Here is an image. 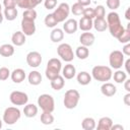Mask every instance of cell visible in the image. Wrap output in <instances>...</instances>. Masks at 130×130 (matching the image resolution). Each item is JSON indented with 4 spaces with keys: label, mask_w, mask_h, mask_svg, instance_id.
I'll use <instances>...</instances> for the list:
<instances>
[{
    "label": "cell",
    "mask_w": 130,
    "mask_h": 130,
    "mask_svg": "<svg viewBox=\"0 0 130 130\" xmlns=\"http://www.w3.org/2000/svg\"><path fill=\"white\" fill-rule=\"evenodd\" d=\"M95 41V38H94V35L91 34V32H88V31H84L80 35L79 37V42L82 46H85V47H90L93 45Z\"/></svg>",
    "instance_id": "obj_14"
},
{
    "label": "cell",
    "mask_w": 130,
    "mask_h": 130,
    "mask_svg": "<svg viewBox=\"0 0 130 130\" xmlns=\"http://www.w3.org/2000/svg\"><path fill=\"white\" fill-rule=\"evenodd\" d=\"M112 75H113V72L111 67L109 66L96 65L91 70V77L96 81H101V82L109 81L112 78Z\"/></svg>",
    "instance_id": "obj_2"
},
{
    "label": "cell",
    "mask_w": 130,
    "mask_h": 130,
    "mask_svg": "<svg viewBox=\"0 0 130 130\" xmlns=\"http://www.w3.org/2000/svg\"><path fill=\"white\" fill-rule=\"evenodd\" d=\"M107 24H108V28L110 30V34L112 37L114 38H118L125 29V27L122 25L120 16L117 12L112 11L108 14L107 16Z\"/></svg>",
    "instance_id": "obj_1"
},
{
    "label": "cell",
    "mask_w": 130,
    "mask_h": 130,
    "mask_svg": "<svg viewBox=\"0 0 130 130\" xmlns=\"http://www.w3.org/2000/svg\"><path fill=\"white\" fill-rule=\"evenodd\" d=\"M124 87L127 92H130V79H126L124 81Z\"/></svg>",
    "instance_id": "obj_48"
},
{
    "label": "cell",
    "mask_w": 130,
    "mask_h": 130,
    "mask_svg": "<svg viewBox=\"0 0 130 130\" xmlns=\"http://www.w3.org/2000/svg\"><path fill=\"white\" fill-rule=\"evenodd\" d=\"M50 39L53 43H59L64 39V31L61 28H53V30L50 34Z\"/></svg>",
    "instance_id": "obj_25"
},
{
    "label": "cell",
    "mask_w": 130,
    "mask_h": 130,
    "mask_svg": "<svg viewBox=\"0 0 130 130\" xmlns=\"http://www.w3.org/2000/svg\"><path fill=\"white\" fill-rule=\"evenodd\" d=\"M1 8H2V6H1V3H0V12H1Z\"/></svg>",
    "instance_id": "obj_54"
},
{
    "label": "cell",
    "mask_w": 130,
    "mask_h": 130,
    "mask_svg": "<svg viewBox=\"0 0 130 130\" xmlns=\"http://www.w3.org/2000/svg\"><path fill=\"white\" fill-rule=\"evenodd\" d=\"M57 54L58 56L65 62H71L74 59V52L72 50V47L69 44L62 43L57 48Z\"/></svg>",
    "instance_id": "obj_7"
},
{
    "label": "cell",
    "mask_w": 130,
    "mask_h": 130,
    "mask_svg": "<svg viewBox=\"0 0 130 130\" xmlns=\"http://www.w3.org/2000/svg\"><path fill=\"white\" fill-rule=\"evenodd\" d=\"M112 77L114 78V81H116L117 83H123L127 79V73L123 70L117 69V71L114 73V75H112Z\"/></svg>",
    "instance_id": "obj_32"
},
{
    "label": "cell",
    "mask_w": 130,
    "mask_h": 130,
    "mask_svg": "<svg viewBox=\"0 0 130 130\" xmlns=\"http://www.w3.org/2000/svg\"><path fill=\"white\" fill-rule=\"evenodd\" d=\"M10 70L7 67H1L0 68V81H4L6 79H8V77L10 76Z\"/></svg>",
    "instance_id": "obj_38"
},
{
    "label": "cell",
    "mask_w": 130,
    "mask_h": 130,
    "mask_svg": "<svg viewBox=\"0 0 130 130\" xmlns=\"http://www.w3.org/2000/svg\"><path fill=\"white\" fill-rule=\"evenodd\" d=\"M9 100H10L11 104L14 106H24L28 102V95L23 91L14 90L10 93Z\"/></svg>",
    "instance_id": "obj_10"
},
{
    "label": "cell",
    "mask_w": 130,
    "mask_h": 130,
    "mask_svg": "<svg viewBox=\"0 0 130 130\" xmlns=\"http://www.w3.org/2000/svg\"><path fill=\"white\" fill-rule=\"evenodd\" d=\"M41 122L44 125H51L54 123V116L52 115L51 112L43 111V113L41 114Z\"/></svg>",
    "instance_id": "obj_30"
},
{
    "label": "cell",
    "mask_w": 130,
    "mask_h": 130,
    "mask_svg": "<svg viewBox=\"0 0 130 130\" xmlns=\"http://www.w3.org/2000/svg\"><path fill=\"white\" fill-rule=\"evenodd\" d=\"M129 64H130V59H127V60H126V62H125V69H126V73H130Z\"/></svg>",
    "instance_id": "obj_49"
},
{
    "label": "cell",
    "mask_w": 130,
    "mask_h": 130,
    "mask_svg": "<svg viewBox=\"0 0 130 130\" xmlns=\"http://www.w3.org/2000/svg\"><path fill=\"white\" fill-rule=\"evenodd\" d=\"M94 9V18H105L106 9L103 5H98Z\"/></svg>",
    "instance_id": "obj_37"
},
{
    "label": "cell",
    "mask_w": 130,
    "mask_h": 130,
    "mask_svg": "<svg viewBox=\"0 0 130 130\" xmlns=\"http://www.w3.org/2000/svg\"><path fill=\"white\" fill-rule=\"evenodd\" d=\"M78 59L80 60H84L86 59L88 56H89V50H88V47H85V46H79L76 48L75 50V54H74Z\"/></svg>",
    "instance_id": "obj_27"
},
{
    "label": "cell",
    "mask_w": 130,
    "mask_h": 130,
    "mask_svg": "<svg viewBox=\"0 0 130 130\" xmlns=\"http://www.w3.org/2000/svg\"><path fill=\"white\" fill-rule=\"evenodd\" d=\"M42 55L37 51H31L26 55V63L29 67L37 68L42 63Z\"/></svg>",
    "instance_id": "obj_11"
},
{
    "label": "cell",
    "mask_w": 130,
    "mask_h": 130,
    "mask_svg": "<svg viewBox=\"0 0 130 130\" xmlns=\"http://www.w3.org/2000/svg\"><path fill=\"white\" fill-rule=\"evenodd\" d=\"M95 126H96L95 121L91 117H86L81 122V127L83 130H93L95 128Z\"/></svg>",
    "instance_id": "obj_29"
},
{
    "label": "cell",
    "mask_w": 130,
    "mask_h": 130,
    "mask_svg": "<svg viewBox=\"0 0 130 130\" xmlns=\"http://www.w3.org/2000/svg\"><path fill=\"white\" fill-rule=\"evenodd\" d=\"M14 47L10 44H3L0 46V55L3 57H10L14 54Z\"/></svg>",
    "instance_id": "obj_28"
},
{
    "label": "cell",
    "mask_w": 130,
    "mask_h": 130,
    "mask_svg": "<svg viewBox=\"0 0 130 130\" xmlns=\"http://www.w3.org/2000/svg\"><path fill=\"white\" fill-rule=\"evenodd\" d=\"M76 78H77L78 83L81 85H87L91 82V75L86 71H80L77 74Z\"/></svg>",
    "instance_id": "obj_23"
},
{
    "label": "cell",
    "mask_w": 130,
    "mask_h": 130,
    "mask_svg": "<svg viewBox=\"0 0 130 130\" xmlns=\"http://www.w3.org/2000/svg\"><path fill=\"white\" fill-rule=\"evenodd\" d=\"M80 99V94L76 89H68L64 94L63 104L66 109H74L77 107Z\"/></svg>",
    "instance_id": "obj_4"
},
{
    "label": "cell",
    "mask_w": 130,
    "mask_h": 130,
    "mask_svg": "<svg viewBox=\"0 0 130 130\" xmlns=\"http://www.w3.org/2000/svg\"><path fill=\"white\" fill-rule=\"evenodd\" d=\"M77 29H78V21L74 18L67 19L63 24V30L68 35H72L76 32Z\"/></svg>",
    "instance_id": "obj_13"
},
{
    "label": "cell",
    "mask_w": 130,
    "mask_h": 130,
    "mask_svg": "<svg viewBox=\"0 0 130 130\" xmlns=\"http://www.w3.org/2000/svg\"><path fill=\"white\" fill-rule=\"evenodd\" d=\"M92 27H94L96 31H105L108 28L107 20L105 18H94V20L92 21Z\"/></svg>",
    "instance_id": "obj_22"
},
{
    "label": "cell",
    "mask_w": 130,
    "mask_h": 130,
    "mask_svg": "<svg viewBox=\"0 0 130 130\" xmlns=\"http://www.w3.org/2000/svg\"><path fill=\"white\" fill-rule=\"evenodd\" d=\"M38 106L45 112H53L55 110V101L51 94L43 93L38 98Z\"/></svg>",
    "instance_id": "obj_6"
},
{
    "label": "cell",
    "mask_w": 130,
    "mask_h": 130,
    "mask_svg": "<svg viewBox=\"0 0 130 130\" xmlns=\"http://www.w3.org/2000/svg\"><path fill=\"white\" fill-rule=\"evenodd\" d=\"M27 79H28L29 84H31V85H39L42 82V75H41V73L39 71L32 70V71H30L28 73Z\"/></svg>",
    "instance_id": "obj_20"
},
{
    "label": "cell",
    "mask_w": 130,
    "mask_h": 130,
    "mask_svg": "<svg viewBox=\"0 0 130 130\" xmlns=\"http://www.w3.org/2000/svg\"><path fill=\"white\" fill-rule=\"evenodd\" d=\"M16 5L19 8H23V9H29L30 8L29 0H16Z\"/></svg>",
    "instance_id": "obj_41"
},
{
    "label": "cell",
    "mask_w": 130,
    "mask_h": 130,
    "mask_svg": "<svg viewBox=\"0 0 130 130\" xmlns=\"http://www.w3.org/2000/svg\"><path fill=\"white\" fill-rule=\"evenodd\" d=\"M37 16H38V14H37V11L35 10V8L25 9L22 13V18L28 19V20H36Z\"/></svg>",
    "instance_id": "obj_35"
},
{
    "label": "cell",
    "mask_w": 130,
    "mask_h": 130,
    "mask_svg": "<svg viewBox=\"0 0 130 130\" xmlns=\"http://www.w3.org/2000/svg\"><path fill=\"white\" fill-rule=\"evenodd\" d=\"M78 28L83 31H89L92 28V19L82 16L78 21Z\"/></svg>",
    "instance_id": "obj_21"
},
{
    "label": "cell",
    "mask_w": 130,
    "mask_h": 130,
    "mask_svg": "<svg viewBox=\"0 0 130 130\" xmlns=\"http://www.w3.org/2000/svg\"><path fill=\"white\" fill-rule=\"evenodd\" d=\"M43 0H29V4H30V8H35L36 6H38Z\"/></svg>",
    "instance_id": "obj_46"
},
{
    "label": "cell",
    "mask_w": 130,
    "mask_h": 130,
    "mask_svg": "<svg viewBox=\"0 0 130 130\" xmlns=\"http://www.w3.org/2000/svg\"><path fill=\"white\" fill-rule=\"evenodd\" d=\"M82 16L87 17V18H90V19H93L94 18V9L93 8H90V7L84 8L83 9V12H82Z\"/></svg>",
    "instance_id": "obj_40"
},
{
    "label": "cell",
    "mask_w": 130,
    "mask_h": 130,
    "mask_svg": "<svg viewBox=\"0 0 130 130\" xmlns=\"http://www.w3.org/2000/svg\"><path fill=\"white\" fill-rule=\"evenodd\" d=\"M77 2H78L79 4H81L83 7H85V6H89L91 0H77Z\"/></svg>",
    "instance_id": "obj_47"
},
{
    "label": "cell",
    "mask_w": 130,
    "mask_h": 130,
    "mask_svg": "<svg viewBox=\"0 0 130 130\" xmlns=\"http://www.w3.org/2000/svg\"><path fill=\"white\" fill-rule=\"evenodd\" d=\"M25 37L26 36L22 31H20V30L15 31V32H13V35L11 37V42H12V44L14 46L20 47V46L24 45V43H25Z\"/></svg>",
    "instance_id": "obj_18"
},
{
    "label": "cell",
    "mask_w": 130,
    "mask_h": 130,
    "mask_svg": "<svg viewBox=\"0 0 130 130\" xmlns=\"http://www.w3.org/2000/svg\"><path fill=\"white\" fill-rule=\"evenodd\" d=\"M10 77L14 83H20L25 79V72L21 68H16L10 73Z\"/></svg>",
    "instance_id": "obj_17"
},
{
    "label": "cell",
    "mask_w": 130,
    "mask_h": 130,
    "mask_svg": "<svg viewBox=\"0 0 130 130\" xmlns=\"http://www.w3.org/2000/svg\"><path fill=\"white\" fill-rule=\"evenodd\" d=\"M3 18H4V15L0 12V23H2V21H3Z\"/></svg>",
    "instance_id": "obj_52"
},
{
    "label": "cell",
    "mask_w": 130,
    "mask_h": 130,
    "mask_svg": "<svg viewBox=\"0 0 130 130\" xmlns=\"http://www.w3.org/2000/svg\"><path fill=\"white\" fill-rule=\"evenodd\" d=\"M118 41L122 44H126V43H129L130 41V23H128V26L127 28L124 29V31L117 38Z\"/></svg>",
    "instance_id": "obj_33"
},
{
    "label": "cell",
    "mask_w": 130,
    "mask_h": 130,
    "mask_svg": "<svg viewBox=\"0 0 130 130\" xmlns=\"http://www.w3.org/2000/svg\"><path fill=\"white\" fill-rule=\"evenodd\" d=\"M122 53L124 54V56H130V44L129 43H126V45L123 47Z\"/></svg>",
    "instance_id": "obj_44"
},
{
    "label": "cell",
    "mask_w": 130,
    "mask_h": 130,
    "mask_svg": "<svg viewBox=\"0 0 130 130\" xmlns=\"http://www.w3.org/2000/svg\"><path fill=\"white\" fill-rule=\"evenodd\" d=\"M56 5H57V0H45V2H44V6L48 10L54 9L56 7Z\"/></svg>",
    "instance_id": "obj_42"
},
{
    "label": "cell",
    "mask_w": 130,
    "mask_h": 130,
    "mask_svg": "<svg viewBox=\"0 0 130 130\" xmlns=\"http://www.w3.org/2000/svg\"><path fill=\"white\" fill-rule=\"evenodd\" d=\"M21 31L25 36H32L36 32V24L35 20H28V19H21Z\"/></svg>",
    "instance_id": "obj_12"
},
{
    "label": "cell",
    "mask_w": 130,
    "mask_h": 130,
    "mask_svg": "<svg viewBox=\"0 0 130 130\" xmlns=\"http://www.w3.org/2000/svg\"><path fill=\"white\" fill-rule=\"evenodd\" d=\"M1 128H2V120L0 119V129H1Z\"/></svg>",
    "instance_id": "obj_53"
},
{
    "label": "cell",
    "mask_w": 130,
    "mask_h": 130,
    "mask_svg": "<svg viewBox=\"0 0 130 130\" xmlns=\"http://www.w3.org/2000/svg\"><path fill=\"white\" fill-rule=\"evenodd\" d=\"M111 129H113V130H116V129H120V130H123L124 129V127L122 126V125H119V124H117V125H112V128Z\"/></svg>",
    "instance_id": "obj_50"
},
{
    "label": "cell",
    "mask_w": 130,
    "mask_h": 130,
    "mask_svg": "<svg viewBox=\"0 0 130 130\" xmlns=\"http://www.w3.org/2000/svg\"><path fill=\"white\" fill-rule=\"evenodd\" d=\"M51 81V87L54 89V90H61L63 87H64V84H65V81H64V77L61 76L60 74L55 77L54 79L50 80Z\"/></svg>",
    "instance_id": "obj_26"
},
{
    "label": "cell",
    "mask_w": 130,
    "mask_h": 130,
    "mask_svg": "<svg viewBox=\"0 0 130 130\" xmlns=\"http://www.w3.org/2000/svg\"><path fill=\"white\" fill-rule=\"evenodd\" d=\"M17 14H18V12H17V9L15 7H13V8H5L4 9V17L9 21L14 20L17 17Z\"/></svg>",
    "instance_id": "obj_31"
},
{
    "label": "cell",
    "mask_w": 130,
    "mask_h": 130,
    "mask_svg": "<svg viewBox=\"0 0 130 130\" xmlns=\"http://www.w3.org/2000/svg\"><path fill=\"white\" fill-rule=\"evenodd\" d=\"M83 9H84V7H83L81 4H79L78 2L74 3V4L70 7V11L73 13V15H76V16H78V15H82Z\"/></svg>",
    "instance_id": "obj_36"
},
{
    "label": "cell",
    "mask_w": 130,
    "mask_h": 130,
    "mask_svg": "<svg viewBox=\"0 0 130 130\" xmlns=\"http://www.w3.org/2000/svg\"><path fill=\"white\" fill-rule=\"evenodd\" d=\"M20 110L16 107L6 108L3 113V122L7 125H13L20 119Z\"/></svg>",
    "instance_id": "obj_5"
},
{
    "label": "cell",
    "mask_w": 130,
    "mask_h": 130,
    "mask_svg": "<svg viewBox=\"0 0 130 130\" xmlns=\"http://www.w3.org/2000/svg\"><path fill=\"white\" fill-rule=\"evenodd\" d=\"M62 76L65 78V79H72L75 75H76V68L74 65L68 63L67 65H65L62 69Z\"/></svg>",
    "instance_id": "obj_16"
},
{
    "label": "cell",
    "mask_w": 130,
    "mask_h": 130,
    "mask_svg": "<svg viewBox=\"0 0 130 130\" xmlns=\"http://www.w3.org/2000/svg\"><path fill=\"white\" fill-rule=\"evenodd\" d=\"M113 125V120L110 117H102L99 122H98V126H95L98 128V130H111Z\"/></svg>",
    "instance_id": "obj_19"
},
{
    "label": "cell",
    "mask_w": 130,
    "mask_h": 130,
    "mask_svg": "<svg viewBox=\"0 0 130 130\" xmlns=\"http://www.w3.org/2000/svg\"><path fill=\"white\" fill-rule=\"evenodd\" d=\"M69 13H70V6L65 2H62L55 9V11L53 12V15L55 16L58 22H63L68 17Z\"/></svg>",
    "instance_id": "obj_9"
},
{
    "label": "cell",
    "mask_w": 130,
    "mask_h": 130,
    "mask_svg": "<svg viewBox=\"0 0 130 130\" xmlns=\"http://www.w3.org/2000/svg\"><path fill=\"white\" fill-rule=\"evenodd\" d=\"M44 21H45L46 26H47V27H51V28L55 27V26L59 23V22L57 21V19L55 18V16L53 15V13L47 14L46 17H45V19H44Z\"/></svg>",
    "instance_id": "obj_34"
},
{
    "label": "cell",
    "mask_w": 130,
    "mask_h": 130,
    "mask_svg": "<svg viewBox=\"0 0 130 130\" xmlns=\"http://www.w3.org/2000/svg\"><path fill=\"white\" fill-rule=\"evenodd\" d=\"M3 5L5 8H13L16 6V0H3Z\"/></svg>",
    "instance_id": "obj_43"
},
{
    "label": "cell",
    "mask_w": 130,
    "mask_h": 130,
    "mask_svg": "<svg viewBox=\"0 0 130 130\" xmlns=\"http://www.w3.org/2000/svg\"><path fill=\"white\" fill-rule=\"evenodd\" d=\"M109 63L111 68L120 69L124 65V54L122 53V51L119 50L112 51L109 56Z\"/></svg>",
    "instance_id": "obj_8"
},
{
    "label": "cell",
    "mask_w": 130,
    "mask_h": 130,
    "mask_svg": "<svg viewBox=\"0 0 130 130\" xmlns=\"http://www.w3.org/2000/svg\"><path fill=\"white\" fill-rule=\"evenodd\" d=\"M23 114L27 118H34L38 114V107L34 104H26L23 108Z\"/></svg>",
    "instance_id": "obj_24"
},
{
    "label": "cell",
    "mask_w": 130,
    "mask_h": 130,
    "mask_svg": "<svg viewBox=\"0 0 130 130\" xmlns=\"http://www.w3.org/2000/svg\"><path fill=\"white\" fill-rule=\"evenodd\" d=\"M125 17H126L127 20L130 19V16H129V8H127V10H126V12H125Z\"/></svg>",
    "instance_id": "obj_51"
},
{
    "label": "cell",
    "mask_w": 130,
    "mask_h": 130,
    "mask_svg": "<svg viewBox=\"0 0 130 130\" xmlns=\"http://www.w3.org/2000/svg\"><path fill=\"white\" fill-rule=\"evenodd\" d=\"M123 101H124V104H125L126 106H130V92H127V93L125 94Z\"/></svg>",
    "instance_id": "obj_45"
},
{
    "label": "cell",
    "mask_w": 130,
    "mask_h": 130,
    "mask_svg": "<svg viewBox=\"0 0 130 130\" xmlns=\"http://www.w3.org/2000/svg\"><path fill=\"white\" fill-rule=\"evenodd\" d=\"M106 4L111 10H116L120 7V0H107Z\"/></svg>",
    "instance_id": "obj_39"
},
{
    "label": "cell",
    "mask_w": 130,
    "mask_h": 130,
    "mask_svg": "<svg viewBox=\"0 0 130 130\" xmlns=\"http://www.w3.org/2000/svg\"><path fill=\"white\" fill-rule=\"evenodd\" d=\"M101 91L106 96H113L117 92V87L111 82H104L101 86Z\"/></svg>",
    "instance_id": "obj_15"
},
{
    "label": "cell",
    "mask_w": 130,
    "mask_h": 130,
    "mask_svg": "<svg viewBox=\"0 0 130 130\" xmlns=\"http://www.w3.org/2000/svg\"><path fill=\"white\" fill-rule=\"evenodd\" d=\"M62 69V64L61 61L57 58H51L48 63H47V67L45 70V74L46 77L49 80L54 79L55 77H57L60 74V71Z\"/></svg>",
    "instance_id": "obj_3"
}]
</instances>
